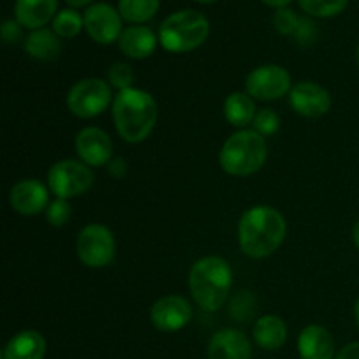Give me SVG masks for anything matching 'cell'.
Here are the masks:
<instances>
[{"mask_svg": "<svg viewBox=\"0 0 359 359\" xmlns=\"http://www.w3.org/2000/svg\"><path fill=\"white\" fill-rule=\"evenodd\" d=\"M286 233V219L276 207L255 205L238 219V245L251 259L272 256L283 245Z\"/></svg>", "mask_w": 359, "mask_h": 359, "instance_id": "cell-1", "label": "cell"}, {"mask_svg": "<svg viewBox=\"0 0 359 359\" xmlns=\"http://www.w3.org/2000/svg\"><path fill=\"white\" fill-rule=\"evenodd\" d=\"M116 132L125 142L140 144L153 133L158 121V104L153 95L140 88L118 91L112 102Z\"/></svg>", "mask_w": 359, "mask_h": 359, "instance_id": "cell-2", "label": "cell"}, {"mask_svg": "<svg viewBox=\"0 0 359 359\" xmlns=\"http://www.w3.org/2000/svg\"><path fill=\"white\" fill-rule=\"evenodd\" d=\"M189 293L200 309L217 312L230 297L233 270L221 256H203L193 263L188 276Z\"/></svg>", "mask_w": 359, "mask_h": 359, "instance_id": "cell-3", "label": "cell"}, {"mask_svg": "<svg viewBox=\"0 0 359 359\" xmlns=\"http://www.w3.org/2000/svg\"><path fill=\"white\" fill-rule=\"evenodd\" d=\"M269 158V144L255 130L231 133L219 151V167L233 177H249L263 168Z\"/></svg>", "mask_w": 359, "mask_h": 359, "instance_id": "cell-4", "label": "cell"}, {"mask_svg": "<svg viewBox=\"0 0 359 359\" xmlns=\"http://www.w3.org/2000/svg\"><path fill=\"white\" fill-rule=\"evenodd\" d=\"M210 35V23L205 14L195 9L175 11L163 20L158 30V39L165 51L189 53L205 44Z\"/></svg>", "mask_w": 359, "mask_h": 359, "instance_id": "cell-5", "label": "cell"}, {"mask_svg": "<svg viewBox=\"0 0 359 359\" xmlns=\"http://www.w3.org/2000/svg\"><path fill=\"white\" fill-rule=\"evenodd\" d=\"M112 86L98 77H86L70 86L67 93V109L81 119H91L112 107Z\"/></svg>", "mask_w": 359, "mask_h": 359, "instance_id": "cell-6", "label": "cell"}, {"mask_svg": "<svg viewBox=\"0 0 359 359\" xmlns=\"http://www.w3.org/2000/svg\"><path fill=\"white\" fill-rule=\"evenodd\" d=\"M93 182V170L81 160H60L48 170V188L56 198L70 200L84 195Z\"/></svg>", "mask_w": 359, "mask_h": 359, "instance_id": "cell-7", "label": "cell"}, {"mask_svg": "<svg viewBox=\"0 0 359 359\" xmlns=\"http://www.w3.org/2000/svg\"><path fill=\"white\" fill-rule=\"evenodd\" d=\"M77 258L88 269H105L116 258V238L102 223L86 224L77 235Z\"/></svg>", "mask_w": 359, "mask_h": 359, "instance_id": "cell-8", "label": "cell"}, {"mask_svg": "<svg viewBox=\"0 0 359 359\" xmlns=\"http://www.w3.org/2000/svg\"><path fill=\"white\" fill-rule=\"evenodd\" d=\"M293 83L291 74L284 67L266 63L252 69L245 77V91L255 100L273 102L290 95Z\"/></svg>", "mask_w": 359, "mask_h": 359, "instance_id": "cell-9", "label": "cell"}, {"mask_svg": "<svg viewBox=\"0 0 359 359\" xmlns=\"http://www.w3.org/2000/svg\"><path fill=\"white\" fill-rule=\"evenodd\" d=\"M84 30L91 41L97 44L109 46L119 41L123 34V18L116 7L107 2H95L84 11Z\"/></svg>", "mask_w": 359, "mask_h": 359, "instance_id": "cell-10", "label": "cell"}, {"mask_svg": "<svg viewBox=\"0 0 359 359\" xmlns=\"http://www.w3.org/2000/svg\"><path fill=\"white\" fill-rule=\"evenodd\" d=\"M193 318V307L181 294H168L153 304L149 319L158 332L174 333L186 328Z\"/></svg>", "mask_w": 359, "mask_h": 359, "instance_id": "cell-11", "label": "cell"}, {"mask_svg": "<svg viewBox=\"0 0 359 359\" xmlns=\"http://www.w3.org/2000/svg\"><path fill=\"white\" fill-rule=\"evenodd\" d=\"M76 153L88 167H107L114 158V144L105 130L86 126L76 135Z\"/></svg>", "mask_w": 359, "mask_h": 359, "instance_id": "cell-12", "label": "cell"}, {"mask_svg": "<svg viewBox=\"0 0 359 359\" xmlns=\"http://www.w3.org/2000/svg\"><path fill=\"white\" fill-rule=\"evenodd\" d=\"M290 105L304 118H321L332 109V95L314 81H300L290 91Z\"/></svg>", "mask_w": 359, "mask_h": 359, "instance_id": "cell-13", "label": "cell"}, {"mask_svg": "<svg viewBox=\"0 0 359 359\" xmlns=\"http://www.w3.org/2000/svg\"><path fill=\"white\" fill-rule=\"evenodd\" d=\"M9 203L21 216H37L46 212L49 202V188L39 179H21L11 188Z\"/></svg>", "mask_w": 359, "mask_h": 359, "instance_id": "cell-14", "label": "cell"}, {"mask_svg": "<svg viewBox=\"0 0 359 359\" xmlns=\"http://www.w3.org/2000/svg\"><path fill=\"white\" fill-rule=\"evenodd\" d=\"M252 346L244 332L223 328L216 332L207 347L209 359H251Z\"/></svg>", "mask_w": 359, "mask_h": 359, "instance_id": "cell-15", "label": "cell"}, {"mask_svg": "<svg viewBox=\"0 0 359 359\" xmlns=\"http://www.w3.org/2000/svg\"><path fill=\"white\" fill-rule=\"evenodd\" d=\"M300 359H335V340L321 325H309L298 335Z\"/></svg>", "mask_w": 359, "mask_h": 359, "instance_id": "cell-16", "label": "cell"}, {"mask_svg": "<svg viewBox=\"0 0 359 359\" xmlns=\"http://www.w3.org/2000/svg\"><path fill=\"white\" fill-rule=\"evenodd\" d=\"M158 35L146 25H130L119 35V51L132 60H146L156 51Z\"/></svg>", "mask_w": 359, "mask_h": 359, "instance_id": "cell-17", "label": "cell"}, {"mask_svg": "<svg viewBox=\"0 0 359 359\" xmlns=\"http://www.w3.org/2000/svg\"><path fill=\"white\" fill-rule=\"evenodd\" d=\"M58 14V0H16L14 20L28 30L44 28Z\"/></svg>", "mask_w": 359, "mask_h": 359, "instance_id": "cell-18", "label": "cell"}, {"mask_svg": "<svg viewBox=\"0 0 359 359\" xmlns=\"http://www.w3.org/2000/svg\"><path fill=\"white\" fill-rule=\"evenodd\" d=\"M46 339L35 330H23L11 337L2 353V359H44Z\"/></svg>", "mask_w": 359, "mask_h": 359, "instance_id": "cell-19", "label": "cell"}, {"mask_svg": "<svg viewBox=\"0 0 359 359\" xmlns=\"http://www.w3.org/2000/svg\"><path fill=\"white\" fill-rule=\"evenodd\" d=\"M256 346L265 351H277L287 342V325L276 314L262 316L252 326Z\"/></svg>", "mask_w": 359, "mask_h": 359, "instance_id": "cell-20", "label": "cell"}, {"mask_svg": "<svg viewBox=\"0 0 359 359\" xmlns=\"http://www.w3.org/2000/svg\"><path fill=\"white\" fill-rule=\"evenodd\" d=\"M25 51L28 56L39 62H53L62 53V41L55 30L49 28H39V30H32L28 37L23 42Z\"/></svg>", "mask_w": 359, "mask_h": 359, "instance_id": "cell-21", "label": "cell"}, {"mask_svg": "<svg viewBox=\"0 0 359 359\" xmlns=\"http://www.w3.org/2000/svg\"><path fill=\"white\" fill-rule=\"evenodd\" d=\"M223 112L224 119H226L231 126L241 130L252 125L256 114H258L255 98H252L248 91H233V93L228 95L223 105Z\"/></svg>", "mask_w": 359, "mask_h": 359, "instance_id": "cell-22", "label": "cell"}, {"mask_svg": "<svg viewBox=\"0 0 359 359\" xmlns=\"http://www.w3.org/2000/svg\"><path fill=\"white\" fill-rule=\"evenodd\" d=\"M161 0H119L118 11L130 25H144L156 16Z\"/></svg>", "mask_w": 359, "mask_h": 359, "instance_id": "cell-23", "label": "cell"}, {"mask_svg": "<svg viewBox=\"0 0 359 359\" xmlns=\"http://www.w3.org/2000/svg\"><path fill=\"white\" fill-rule=\"evenodd\" d=\"M84 28V16L77 13V9H62L53 20V30L60 39H74Z\"/></svg>", "mask_w": 359, "mask_h": 359, "instance_id": "cell-24", "label": "cell"}, {"mask_svg": "<svg viewBox=\"0 0 359 359\" xmlns=\"http://www.w3.org/2000/svg\"><path fill=\"white\" fill-rule=\"evenodd\" d=\"M298 4L307 16L333 18L349 6V0H298Z\"/></svg>", "mask_w": 359, "mask_h": 359, "instance_id": "cell-25", "label": "cell"}, {"mask_svg": "<svg viewBox=\"0 0 359 359\" xmlns=\"http://www.w3.org/2000/svg\"><path fill=\"white\" fill-rule=\"evenodd\" d=\"M133 81H135V72H133L132 65L126 62H116L109 67L107 70V83L111 84L112 90H128L133 88Z\"/></svg>", "mask_w": 359, "mask_h": 359, "instance_id": "cell-26", "label": "cell"}, {"mask_svg": "<svg viewBox=\"0 0 359 359\" xmlns=\"http://www.w3.org/2000/svg\"><path fill=\"white\" fill-rule=\"evenodd\" d=\"M300 20L302 18L290 7L277 9L273 14V28H276L277 34L284 35V37H293L298 25H300Z\"/></svg>", "mask_w": 359, "mask_h": 359, "instance_id": "cell-27", "label": "cell"}, {"mask_svg": "<svg viewBox=\"0 0 359 359\" xmlns=\"http://www.w3.org/2000/svg\"><path fill=\"white\" fill-rule=\"evenodd\" d=\"M280 128V118L273 109H262L256 114L255 121H252V130L258 132L259 135L266 137L277 133V130Z\"/></svg>", "mask_w": 359, "mask_h": 359, "instance_id": "cell-28", "label": "cell"}, {"mask_svg": "<svg viewBox=\"0 0 359 359\" xmlns=\"http://www.w3.org/2000/svg\"><path fill=\"white\" fill-rule=\"evenodd\" d=\"M70 216H72V207H70L69 200L56 198L46 209V219L51 226L62 228L69 223Z\"/></svg>", "mask_w": 359, "mask_h": 359, "instance_id": "cell-29", "label": "cell"}, {"mask_svg": "<svg viewBox=\"0 0 359 359\" xmlns=\"http://www.w3.org/2000/svg\"><path fill=\"white\" fill-rule=\"evenodd\" d=\"M293 39L297 41V44L304 46V48H309V46L314 44L316 39H318V25H316V21L311 16L302 18Z\"/></svg>", "mask_w": 359, "mask_h": 359, "instance_id": "cell-30", "label": "cell"}, {"mask_svg": "<svg viewBox=\"0 0 359 359\" xmlns=\"http://www.w3.org/2000/svg\"><path fill=\"white\" fill-rule=\"evenodd\" d=\"M233 305H241V309H235L231 311V316L238 321L245 323L251 316H255V297H252L249 291H238V294L235 297V300L231 302Z\"/></svg>", "mask_w": 359, "mask_h": 359, "instance_id": "cell-31", "label": "cell"}, {"mask_svg": "<svg viewBox=\"0 0 359 359\" xmlns=\"http://www.w3.org/2000/svg\"><path fill=\"white\" fill-rule=\"evenodd\" d=\"M0 35L4 44H16L23 39V27L16 20H6L0 28Z\"/></svg>", "mask_w": 359, "mask_h": 359, "instance_id": "cell-32", "label": "cell"}, {"mask_svg": "<svg viewBox=\"0 0 359 359\" xmlns=\"http://www.w3.org/2000/svg\"><path fill=\"white\" fill-rule=\"evenodd\" d=\"M107 172L111 177L121 179L125 177V174L128 172V163H126V160H123L121 156H114L111 161H109Z\"/></svg>", "mask_w": 359, "mask_h": 359, "instance_id": "cell-33", "label": "cell"}, {"mask_svg": "<svg viewBox=\"0 0 359 359\" xmlns=\"http://www.w3.org/2000/svg\"><path fill=\"white\" fill-rule=\"evenodd\" d=\"M335 359H359V342H351L337 353Z\"/></svg>", "mask_w": 359, "mask_h": 359, "instance_id": "cell-34", "label": "cell"}, {"mask_svg": "<svg viewBox=\"0 0 359 359\" xmlns=\"http://www.w3.org/2000/svg\"><path fill=\"white\" fill-rule=\"evenodd\" d=\"M262 2L265 4V6L273 7V9L277 11V9H284V7H287L293 0H262Z\"/></svg>", "mask_w": 359, "mask_h": 359, "instance_id": "cell-35", "label": "cell"}, {"mask_svg": "<svg viewBox=\"0 0 359 359\" xmlns=\"http://www.w3.org/2000/svg\"><path fill=\"white\" fill-rule=\"evenodd\" d=\"M72 9H81V7H90L91 4H95V0H65Z\"/></svg>", "mask_w": 359, "mask_h": 359, "instance_id": "cell-36", "label": "cell"}, {"mask_svg": "<svg viewBox=\"0 0 359 359\" xmlns=\"http://www.w3.org/2000/svg\"><path fill=\"white\" fill-rule=\"evenodd\" d=\"M353 241H354V245L359 249V219L356 221V224H354L353 228Z\"/></svg>", "mask_w": 359, "mask_h": 359, "instance_id": "cell-37", "label": "cell"}, {"mask_svg": "<svg viewBox=\"0 0 359 359\" xmlns=\"http://www.w3.org/2000/svg\"><path fill=\"white\" fill-rule=\"evenodd\" d=\"M354 318H356V323L359 326V298L356 300V304H354Z\"/></svg>", "mask_w": 359, "mask_h": 359, "instance_id": "cell-38", "label": "cell"}, {"mask_svg": "<svg viewBox=\"0 0 359 359\" xmlns=\"http://www.w3.org/2000/svg\"><path fill=\"white\" fill-rule=\"evenodd\" d=\"M195 2H198V4H214V2H217V0H195Z\"/></svg>", "mask_w": 359, "mask_h": 359, "instance_id": "cell-39", "label": "cell"}, {"mask_svg": "<svg viewBox=\"0 0 359 359\" xmlns=\"http://www.w3.org/2000/svg\"><path fill=\"white\" fill-rule=\"evenodd\" d=\"M356 62H358V65H359V44H358V49H356Z\"/></svg>", "mask_w": 359, "mask_h": 359, "instance_id": "cell-40", "label": "cell"}]
</instances>
